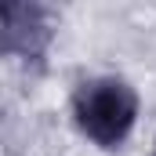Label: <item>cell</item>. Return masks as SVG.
<instances>
[{
  "label": "cell",
  "instance_id": "cell-1",
  "mask_svg": "<svg viewBox=\"0 0 156 156\" xmlns=\"http://www.w3.org/2000/svg\"><path fill=\"white\" fill-rule=\"evenodd\" d=\"M138 109L142 98L123 76L80 80L69 102L76 131L98 149H120L138 123Z\"/></svg>",
  "mask_w": 156,
  "mask_h": 156
},
{
  "label": "cell",
  "instance_id": "cell-2",
  "mask_svg": "<svg viewBox=\"0 0 156 156\" xmlns=\"http://www.w3.org/2000/svg\"><path fill=\"white\" fill-rule=\"evenodd\" d=\"M0 15H4V29H0L4 55L22 62L44 58L55 37L51 0H0Z\"/></svg>",
  "mask_w": 156,
  "mask_h": 156
},
{
  "label": "cell",
  "instance_id": "cell-3",
  "mask_svg": "<svg viewBox=\"0 0 156 156\" xmlns=\"http://www.w3.org/2000/svg\"><path fill=\"white\" fill-rule=\"evenodd\" d=\"M153 156H156V153H153Z\"/></svg>",
  "mask_w": 156,
  "mask_h": 156
}]
</instances>
